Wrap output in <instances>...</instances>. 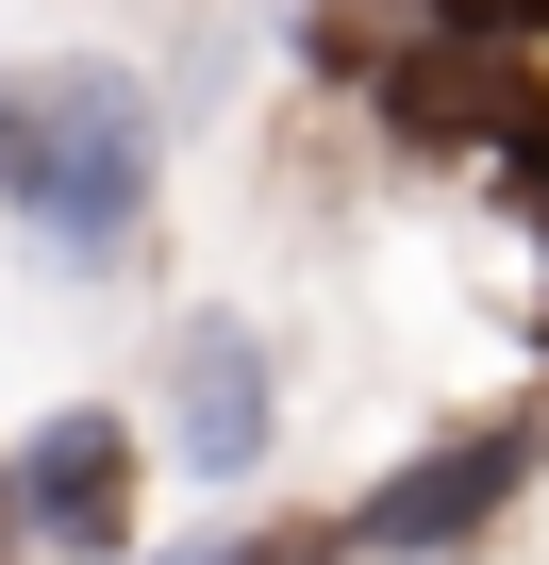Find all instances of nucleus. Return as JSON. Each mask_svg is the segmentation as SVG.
I'll list each match as a JSON object with an SVG mask.
<instances>
[{
    "label": "nucleus",
    "instance_id": "20e7f679",
    "mask_svg": "<svg viewBox=\"0 0 549 565\" xmlns=\"http://www.w3.org/2000/svg\"><path fill=\"white\" fill-rule=\"evenodd\" d=\"M266 399H284V383H266V333L250 317H183V350H167V449L200 482H250L266 466V433H284Z\"/></svg>",
    "mask_w": 549,
    "mask_h": 565
},
{
    "label": "nucleus",
    "instance_id": "0eeeda50",
    "mask_svg": "<svg viewBox=\"0 0 549 565\" xmlns=\"http://www.w3.org/2000/svg\"><path fill=\"white\" fill-rule=\"evenodd\" d=\"M350 532H217V548H167V565H334Z\"/></svg>",
    "mask_w": 549,
    "mask_h": 565
},
{
    "label": "nucleus",
    "instance_id": "7ed1b4c3",
    "mask_svg": "<svg viewBox=\"0 0 549 565\" xmlns=\"http://www.w3.org/2000/svg\"><path fill=\"white\" fill-rule=\"evenodd\" d=\"M0 482H18V532H51L67 565H117V548H134V416H101V399L51 416Z\"/></svg>",
    "mask_w": 549,
    "mask_h": 565
},
{
    "label": "nucleus",
    "instance_id": "f257e3e1",
    "mask_svg": "<svg viewBox=\"0 0 549 565\" xmlns=\"http://www.w3.org/2000/svg\"><path fill=\"white\" fill-rule=\"evenodd\" d=\"M0 216H34L67 266H117L150 216V84L101 51L0 67Z\"/></svg>",
    "mask_w": 549,
    "mask_h": 565
},
{
    "label": "nucleus",
    "instance_id": "423d86ee",
    "mask_svg": "<svg viewBox=\"0 0 549 565\" xmlns=\"http://www.w3.org/2000/svg\"><path fill=\"white\" fill-rule=\"evenodd\" d=\"M499 183H516V216H532V249H549V100L499 117Z\"/></svg>",
    "mask_w": 549,
    "mask_h": 565
},
{
    "label": "nucleus",
    "instance_id": "6e6552de",
    "mask_svg": "<svg viewBox=\"0 0 549 565\" xmlns=\"http://www.w3.org/2000/svg\"><path fill=\"white\" fill-rule=\"evenodd\" d=\"M416 18H433V34H483V51H499V34H532V18H549V0H416Z\"/></svg>",
    "mask_w": 549,
    "mask_h": 565
},
{
    "label": "nucleus",
    "instance_id": "39448f33",
    "mask_svg": "<svg viewBox=\"0 0 549 565\" xmlns=\"http://www.w3.org/2000/svg\"><path fill=\"white\" fill-rule=\"evenodd\" d=\"M516 100H532V84H499L483 34H433V51L383 67V134H400V150H466V134H499Z\"/></svg>",
    "mask_w": 549,
    "mask_h": 565
},
{
    "label": "nucleus",
    "instance_id": "f03ea898",
    "mask_svg": "<svg viewBox=\"0 0 549 565\" xmlns=\"http://www.w3.org/2000/svg\"><path fill=\"white\" fill-rule=\"evenodd\" d=\"M532 449H549V433H532V416H499V433H450V449L383 466V482L350 499V548H367V565H450V548L532 482Z\"/></svg>",
    "mask_w": 549,
    "mask_h": 565
}]
</instances>
